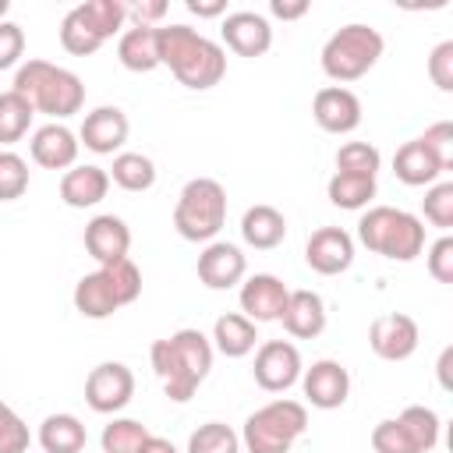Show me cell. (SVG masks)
<instances>
[{
    "label": "cell",
    "instance_id": "obj_1",
    "mask_svg": "<svg viewBox=\"0 0 453 453\" xmlns=\"http://www.w3.org/2000/svg\"><path fill=\"white\" fill-rule=\"evenodd\" d=\"M149 361L163 382V393L173 403H188L212 368V343L202 329H177L173 336L152 343Z\"/></svg>",
    "mask_w": 453,
    "mask_h": 453
},
{
    "label": "cell",
    "instance_id": "obj_2",
    "mask_svg": "<svg viewBox=\"0 0 453 453\" xmlns=\"http://www.w3.org/2000/svg\"><path fill=\"white\" fill-rule=\"evenodd\" d=\"M159 64H166L184 88L205 92L223 81L226 50L191 25H159Z\"/></svg>",
    "mask_w": 453,
    "mask_h": 453
},
{
    "label": "cell",
    "instance_id": "obj_3",
    "mask_svg": "<svg viewBox=\"0 0 453 453\" xmlns=\"http://www.w3.org/2000/svg\"><path fill=\"white\" fill-rule=\"evenodd\" d=\"M21 99H28L32 110L50 113L53 120H64L85 106V85L74 71L50 64V60H25L11 85Z\"/></svg>",
    "mask_w": 453,
    "mask_h": 453
},
{
    "label": "cell",
    "instance_id": "obj_4",
    "mask_svg": "<svg viewBox=\"0 0 453 453\" xmlns=\"http://www.w3.org/2000/svg\"><path fill=\"white\" fill-rule=\"evenodd\" d=\"M357 241L389 262H414L425 251V219L396 205H368L357 219Z\"/></svg>",
    "mask_w": 453,
    "mask_h": 453
},
{
    "label": "cell",
    "instance_id": "obj_5",
    "mask_svg": "<svg viewBox=\"0 0 453 453\" xmlns=\"http://www.w3.org/2000/svg\"><path fill=\"white\" fill-rule=\"evenodd\" d=\"M142 294V269L131 258H117L99 265L96 273H85L74 283V311L85 319H110L113 311H120L124 304H134Z\"/></svg>",
    "mask_w": 453,
    "mask_h": 453
},
{
    "label": "cell",
    "instance_id": "obj_6",
    "mask_svg": "<svg viewBox=\"0 0 453 453\" xmlns=\"http://www.w3.org/2000/svg\"><path fill=\"white\" fill-rule=\"evenodd\" d=\"M382 50H386V39L379 28H372L365 21H350L326 39L319 60H322L326 78H333L336 85H347V81L365 78L379 64Z\"/></svg>",
    "mask_w": 453,
    "mask_h": 453
},
{
    "label": "cell",
    "instance_id": "obj_7",
    "mask_svg": "<svg viewBox=\"0 0 453 453\" xmlns=\"http://www.w3.org/2000/svg\"><path fill=\"white\" fill-rule=\"evenodd\" d=\"M308 432V407L301 400H269L248 414L241 428V446L248 453H290V446Z\"/></svg>",
    "mask_w": 453,
    "mask_h": 453
},
{
    "label": "cell",
    "instance_id": "obj_8",
    "mask_svg": "<svg viewBox=\"0 0 453 453\" xmlns=\"http://www.w3.org/2000/svg\"><path fill=\"white\" fill-rule=\"evenodd\" d=\"M226 223V188L216 177H191L173 205V230L184 241H216Z\"/></svg>",
    "mask_w": 453,
    "mask_h": 453
},
{
    "label": "cell",
    "instance_id": "obj_9",
    "mask_svg": "<svg viewBox=\"0 0 453 453\" xmlns=\"http://www.w3.org/2000/svg\"><path fill=\"white\" fill-rule=\"evenodd\" d=\"M439 428L442 425L432 407L411 403L372 428V453H428L439 442Z\"/></svg>",
    "mask_w": 453,
    "mask_h": 453
},
{
    "label": "cell",
    "instance_id": "obj_10",
    "mask_svg": "<svg viewBox=\"0 0 453 453\" xmlns=\"http://www.w3.org/2000/svg\"><path fill=\"white\" fill-rule=\"evenodd\" d=\"M301 350L290 340H265L255 350L251 375L265 393H287L294 382H301Z\"/></svg>",
    "mask_w": 453,
    "mask_h": 453
},
{
    "label": "cell",
    "instance_id": "obj_11",
    "mask_svg": "<svg viewBox=\"0 0 453 453\" xmlns=\"http://www.w3.org/2000/svg\"><path fill=\"white\" fill-rule=\"evenodd\" d=\"M134 396V372L124 361H103L85 379V403L96 414H117Z\"/></svg>",
    "mask_w": 453,
    "mask_h": 453
},
{
    "label": "cell",
    "instance_id": "obj_12",
    "mask_svg": "<svg viewBox=\"0 0 453 453\" xmlns=\"http://www.w3.org/2000/svg\"><path fill=\"white\" fill-rule=\"evenodd\" d=\"M301 389H304V400L319 411H336L347 403L350 396V372L333 361V357H322V361H311V368L301 372Z\"/></svg>",
    "mask_w": 453,
    "mask_h": 453
},
{
    "label": "cell",
    "instance_id": "obj_13",
    "mask_svg": "<svg viewBox=\"0 0 453 453\" xmlns=\"http://www.w3.org/2000/svg\"><path fill=\"white\" fill-rule=\"evenodd\" d=\"M418 322L403 311H386L368 326V347L382 357V361H407L418 350Z\"/></svg>",
    "mask_w": 453,
    "mask_h": 453
},
{
    "label": "cell",
    "instance_id": "obj_14",
    "mask_svg": "<svg viewBox=\"0 0 453 453\" xmlns=\"http://www.w3.org/2000/svg\"><path fill=\"white\" fill-rule=\"evenodd\" d=\"M287 283L273 273H255L241 280L237 301H241V315L251 322H280L283 304H287Z\"/></svg>",
    "mask_w": 453,
    "mask_h": 453
},
{
    "label": "cell",
    "instance_id": "obj_15",
    "mask_svg": "<svg viewBox=\"0 0 453 453\" xmlns=\"http://www.w3.org/2000/svg\"><path fill=\"white\" fill-rule=\"evenodd\" d=\"M311 117L329 134H350L361 124V99L347 85H322L311 99Z\"/></svg>",
    "mask_w": 453,
    "mask_h": 453
},
{
    "label": "cell",
    "instance_id": "obj_16",
    "mask_svg": "<svg viewBox=\"0 0 453 453\" xmlns=\"http://www.w3.org/2000/svg\"><path fill=\"white\" fill-rule=\"evenodd\" d=\"M304 262L319 276H340L354 265V237L343 226H319L304 244Z\"/></svg>",
    "mask_w": 453,
    "mask_h": 453
},
{
    "label": "cell",
    "instance_id": "obj_17",
    "mask_svg": "<svg viewBox=\"0 0 453 453\" xmlns=\"http://www.w3.org/2000/svg\"><path fill=\"white\" fill-rule=\"evenodd\" d=\"M198 280L209 290H230L248 276V258L237 244L230 241H209L198 255Z\"/></svg>",
    "mask_w": 453,
    "mask_h": 453
},
{
    "label": "cell",
    "instance_id": "obj_18",
    "mask_svg": "<svg viewBox=\"0 0 453 453\" xmlns=\"http://www.w3.org/2000/svg\"><path fill=\"white\" fill-rule=\"evenodd\" d=\"M219 35L237 57H262L273 46V25L258 11H226Z\"/></svg>",
    "mask_w": 453,
    "mask_h": 453
},
{
    "label": "cell",
    "instance_id": "obj_19",
    "mask_svg": "<svg viewBox=\"0 0 453 453\" xmlns=\"http://www.w3.org/2000/svg\"><path fill=\"white\" fill-rule=\"evenodd\" d=\"M127 131H131V124H127V113H124L120 106H96V110L85 113L78 138H81V145H85L88 152H96V156H113V152H120V145L127 142Z\"/></svg>",
    "mask_w": 453,
    "mask_h": 453
},
{
    "label": "cell",
    "instance_id": "obj_20",
    "mask_svg": "<svg viewBox=\"0 0 453 453\" xmlns=\"http://www.w3.org/2000/svg\"><path fill=\"white\" fill-rule=\"evenodd\" d=\"M28 149H32V159H35L42 170H71L74 159H78L81 142H78V134H74L67 124L50 120V124H42V127L32 131Z\"/></svg>",
    "mask_w": 453,
    "mask_h": 453
},
{
    "label": "cell",
    "instance_id": "obj_21",
    "mask_svg": "<svg viewBox=\"0 0 453 453\" xmlns=\"http://www.w3.org/2000/svg\"><path fill=\"white\" fill-rule=\"evenodd\" d=\"M85 251L106 265V262H117V258H127L131 251V230L120 216L113 212H103V216H92L85 223Z\"/></svg>",
    "mask_w": 453,
    "mask_h": 453
},
{
    "label": "cell",
    "instance_id": "obj_22",
    "mask_svg": "<svg viewBox=\"0 0 453 453\" xmlns=\"http://www.w3.org/2000/svg\"><path fill=\"white\" fill-rule=\"evenodd\" d=\"M280 322L294 340H315L326 329V301H322V294H315L308 287L290 290Z\"/></svg>",
    "mask_w": 453,
    "mask_h": 453
},
{
    "label": "cell",
    "instance_id": "obj_23",
    "mask_svg": "<svg viewBox=\"0 0 453 453\" xmlns=\"http://www.w3.org/2000/svg\"><path fill=\"white\" fill-rule=\"evenodd\" d=\"M106 191H110V173L96 163L71 166L60 177V202L67 209H92L106 198Z\"/></svg>",
    "mask_w": 453,
    "mask_h": 453
},
{
    "label": "cell",
    "instance_id": "obj_24",
    "mask_svg": "<svg viewBox=\"0 0 453 453\" xmlns=\"http://www.w3.org/2000/svg\"><path fill=\"white\" fill-rule=\"evenodd\" d=\"M393 173H396V180L407 184V188H425V184H435V180H439L442 163L428 152V145H425L421 138H411V142H403V145L396 149V156H393Z\"/></svg>",
    "mask_w": 453,
    "mask_h": 453
},
{
    "label": "cell",
    "instance_id": "obj_25",
    "mask_svg": "<svg viewBox=\"0 0 453 453\" xmlns=\"http://www.w3.org/2000/svg\"><path fill=\"white\" fill-rule=\"evenodd\" d=\"M117 60L134 74L156 71L159 67V28H145V25L124 28L117 42Z\"/></svg>",
    "mask_w": 453,
    "mask_h": 453
},
{
    "label": "cell",
    "instance_id": "obj_26",
    "mask_svg": "<svg viewBox=\"0 0 453 453\" xmlns=\"http://www.w3.org/2000/svg\"><path fill=\"white\" fill-rule=\"evenodd\" d=\"M241 237H244V244L248 248H255V251H269V248H276V244H283V237H287V219H283V212L276 209V205H251L244 216H241Z\"/></svg>",
    "mask_w": 453,
    "mask_h": 453
},
{
    "label": "cell",
    "instance_id": "obj_27",
    "mask_svg": "<svg viewBox=\"0 0 453 453\" xmlns=\"http://www.w3.org/2000/svg\"><path fill=\"white\" fill-rule=\"evenodd\" d=\"M212 350H219L223 357H244L255 350L258 343V329L251 319H244L241 311H226L212 322V336H209Z\"/></svg>",
    "mask_w": 453,
    "mask_h": 453
},
{
    "label": "cell",
    "instance_id": "obj_28",
    "mask_svg": "<svg viewBox=\"0 0 453 453\" xmlns=\"http://www.w3.org/2000/svg\"><path fill=\"white\" fill-rule=\"evenodd\" d=\"M85 442H88V432L74 414H50L39 425L42 453H81Z\"/></svg>",
    "mask_w": 453,
    "mask_h": 453
},
{
    "label": "cell",
    "instance_id": "obj_29",
    "mask_svg": "<svg viewBox=\"0 0 453 453\" xmlns=\"http://www.w3.org/2000/svg\"><path fill=\"white\" fill-rule=\"evenodd\" d=\"M106 173L124 191H149L156 184V163L145 152H117Z\"/></svg>",
    "mask_w": 453,
    "mask_h": 453
},
{
    "label": "cell",
    "instance_id": "obj_30",
    "mask_svg": "<svg viewBox=\"0 0 453 453\" xmlns=\"http://www.w3.org/2000/svg\"><path fill=\"white\" fill-rule=\"evenodd\" d=\"M375 177H354V173H333L329 184H326V195L336 209H368L372 198H375Z\"/></svg>",
    "mask_w": 453,
    "mask_h": 453
},
{
    "label": "cell",
    "instance_id": "obj_31",
    "mask_svg": "<svg viewBox=\"0 0 453 453\" xmlns=\"http://www.w3.org/2000/svg\"><path fill=\"white\" fill-rule=\"evenodd\" d=\"M35 110L28 106V99H21L14 88L0 92V145H14L28 134Z\"/></svg>",
    "mask_w": 453,
    "mask_h": 453
},
{
    "label": "cell",
    "instance_id": "obj_32",
    "mask_svg": "<svg viewBox=\"0 0 453 453\" xmlns=\"http://www.w3.org/2000/svg\"><path fill=\"white\" fill-rule=\"evenodd\" d=\"M103 42H106V39L88 25V18H85L78 7H71V11L64 14V21H60V46H64L67 53L88 57V53H96Z\"/></svg>",
    "mask_w": 453,
    "mask_h": 453
},
{
    "label": "cell",
    "instance_id": "obj_33",
    "mask_svg": "<svg viewBox=\"0 0 453 453\" xmlns=\"http://www.w3.org/2000/svg\"><path fill=\"white\" fill-rule=\"evenodd\" d=\"M149 435L152 432L142 421H134V418H113L110 425H103L99 446H103V453H138Z\"/></svg>",
    "mask_w": 453,
    "mask_h": 453
},
{
    "label": "cell",
    "instance_id": "obj_34",
    "mask_svg": "<svg viewBox=\"0 0 453 453\" xmlns=\"http://www.w3.org/2000/svg\"><path fill=\"white\" fill-rule=\"evenodd\" d=\"M188 453H241V435L223 421H205L191 432Z\"/></svg>",
    "mask_w": 453,
    "mask_h": 453
},
{
    "label": "cell",
    "instance_id": "obj_35",
    "mask_svg": "<svg viewBox=\"0 0 453 453\" xmlns=\"http://www.w3.org/2000/svg\"><path fill=\"white\" fill-rule=\"evenodd\" d=\"M382 166V152L372 142H343L336 152V173H354V177H375Z\"/></svg>",
    "mask_w": 453,
    "mask_h": 453
},
{
    "label": "cell",
    "instance_id": "obj_36",
    "mask_svg": "<svg viewBox=\"0 0 453 453\" xmlns=\"http://www.w3.org/2000/svg\"><path fill=\"white\" fill-rule=\"evenodd\" d=\"M78 11L88 18V25L103 39H110L113 32H120V25L127 21V4H120V0H85V4H78Z\"/></svg>",
    "mask_w": 453,
    "mask_h": 453
},
{
    "label": "cell",
    "instance_id": "obj_37",
    "mask_svg": "<svg viewBox=\"0 0 453 453\" xmlns=\"http://www.w3.org/2000/svg\"><path fill=\"white\" fill-rule=\"evenodd\" d=\"M28 191V163L14 149H0V202H14Z\"/></svg>",
    "mask_w": 453,
    "mask_h": 453
},
{
    "label": "cell",
    "instance_id": "obj_38",
    "mask_svg": "<svg viewBox=\"0 0 453 453\" xmlns=\"http://www.w3.org/2000/svg\"><path fill=\"white\" fill-rule=\"evenodd\" d=\"M421 209H425V219L439 230H449L453 226V180H435L428 184L425 198H421Z\"/></svg>",
    "mask_w": 453,
    "mask_h": 453
},
{
    "label": "cell",
    "instance_id": "obj_39",
    "mask_svg": "<svg viewBox=\"0 0 453 453\" xmlns=\"http://www.w3.org/2000/svg\"><path fill=\"white\" fill-rule=\"evenodd\" d=\"M32 442L28 425L21 421V414L0 400V453H25Z\"/></svg>",
    "mask_w": 453,
    "mask_h": 453
},
{
    "label": "cell",
    "instance_id": "obj_40",
    "mask_svg": "<svg viewBox=\"0 0 453 453\" xmlns=\"http://www.w3.org/2000/svg\"><path fill=\"white\" fill-rule=\"evenodd\" d=\"M428 78L439 92H453V39H442L428 53Z\"/></svg>",
    "mask_w": 453,
    "mask_h": 453
},
{
    "label": "cell",
    "instance_id": "obj_41",
    "mask_svg": "<svg viewBox=\"0 0 453 453\" xmlns=\"http://www.w3.org/2000/svg\"><path fill=\"white\" fill-rule=\"evenodd\" d=\"M421 142H425V145H428V152L442 163V170H449V166H453V124H449V120H435L432 127H425Z\"/></svg>",
    "mask_w": 453,
    "mask_h": 453
},
{
    "label": "cell",
    "instance_id": "obj_42",
    "mask_svg": "<svg viewBox=\"0 0 453 453\" xmlns=\"http://www.w3.org/2000/svg\"><path fill=\"white\" fill-rule=\"evenodd\" d=\"M425 262H428L432 280H439V283H453V237L442 234L435 244H428Z\"/></svg>",
    "mask_w": 453,
    "mask_h": 453
},
{
    "label": "cell",
    "instance_id": "obj_43",
    "mask_svg": "<svg viewBox=\"0 0 453 453\" xmlns=\"http://www.w3.org/2000/svg\"><path fill=\"white\" fill-rule=\"evenodd\" d=\"M25 53V32L18 21H0V71L14 67Z\"/></svg>",
    "mask_w": 453,
    "mask_h": 453
},
{
    "label": "cell",
    "instance_id": "obj_44",
    "mask_svg": "<svg viewBox=\"0 0 453 453\" xmlns=\"http://www.w3.org/2000/svg\"><path fill=\"white\" fill-rule=\"evenodd\" d=\"M127 18H131L134 25L159 28V21L166 18V0H142V4H131V7H127Z\"/></svg>",
    "mask_w": 453,
    "mask_h": 453
},
{
    "label": "cell",
    "instance_id": "obj_45",
    "mask_svg": "<svg viewBox=\"0 0 453 453\" xmlns=\"http://www.w3.org/2000/svg\"><path fill=\"white\" fill-rule=\"evenodd\" d=\"M311 11L308 0H269V14L273 18H283V21H297Z\"/></svg>",
    "mask_w": 453,
    "mask_h": 453
},
{
    "label": "cell",
    "instance_id": "obj_46",
    "mask_svg": "<svg viewBox=\"0 0 453 453\" xmlns=\"http://www.w3.org/2000/svg\"><path fill=\"white\" fill-rule=\"evenodd\" d=\"M184 7L198 18H223L226 14V0H188Z\"/></svg>",
    "mask_w": 453,
    "mask_h": 453
},
{
    "label": "cell",
    "instance_id": "obj_47",
    "mask_svg": "<svg viewBox=\"0 0 453 453\" xmlns=\"http://www.w3.org/2000/svg\"><path fill=\"white\" fill-rule=\"evenodd\" d=\"M138 453H177V446H173L170 439H163V435H149Z\"/></svg>",
    "mask_w": 453,
    "mask_h": 453
},
{
    "label": "cell",
    "instance_id": "obj_48",
    "mask_svg": "<svg viewBox=\"0 0 453 453\" xmlns=\"http://www.w3.org/2000/svg\"><path fill=\"white\" fill-rule=\"evenodd\" d=\"M449 361H453V347H446L439 354V382H442V389H449Z\"/></svg>",
    "mask_w": 453,
    "mask_h": 453
},
{
    "label": "cell",
    "instance_id": "obj_49",
    "mask_svg": "<svg viewBox=\"0 0 453 453\" xmlns=\"http://www.w3.org/2000/svg\"><path fill=\"white\" fill-rule=\"evenodd\" d=\"M11 11V0H0V21H4V14Z\"/></svg>",
    "mask_w": 453,
    "mask_h": 453
}]
</instances>
